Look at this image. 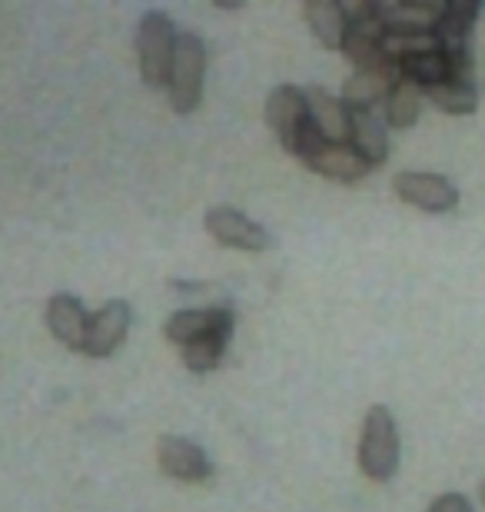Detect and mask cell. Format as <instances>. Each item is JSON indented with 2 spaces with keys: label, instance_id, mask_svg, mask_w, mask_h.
<instances>
[{
  "label": "cell",
  "instance_id": "15",
  "mask_svg": "<svg viewBox=\"0 0 485 512\" xmlns=\"http://www.w3.org/2000/svg\"><path fill=\"white\" fill-rule=\"evenodd\" d=\"M306 24L313 30V37L329 50H339L346 40L349 20H346V7L336 4V0H309L306 4Z\"/></svg>",
  "mask_w": 485,
  "mask_h": 512
},
{
  "label": "cell",
  "instance_id": "10",
  "mask_svg": "<svg viewBox=\"0 0 485 512\" xmlns=\"http://www.w3.org/2000/svg\"><path fill=\"white\" fill-rule=\"evenodd\" d=\"M303 163L319 177H329V180H343V183H353V180H363L369 170V163L359 157L353 150V143H329V140H319L313 150L306 153Z\"/></svg>",
  "mask_w": 485,
  "mask_h": 512
},
{
  "label": "cell",
  "instance_id": "2",
  "mask_svg": "<svg viewBox=\"0 0 485 512\" xmlns=\"http://www.w3.org/2000/svg\"><path fill=\"white\" fill-rule=\"evenodd\" d=\"M359 469L373 479L386 483L399 469V429L386 406H373L363 419V436H359Z\"/></svg>",
  "mask_w": 485,
  "mask_h": 512
},
{
  "label": "cell",
  "instance_id": "22",
  "mask_svg": "<svg viewBox=\"0 0 485 512\" xmlns=\"http://www.w3.org/2000/svg\"><path fill=\"white\" fill-rule=\"evenodd\" d=\"M439 34L436 30H416V34H392L386 30V40H383V54L389 64H399L406 57H419V54H432L439 50Z\"/></svg>",
  "mask_w": 485,
  "mask_h": 512
},
{
  "label": "cell",
  "instance_id": "14",
  "mask_svg": "<svg viewBox=\"0 0 485 512\" xmlns=\"http://www.w3.org/2000/svg\"><path fill=\"white\" fill-rule=\"evenodd\" d=\"M442 7L446 4L436 0H386L379 4V17L392 34H416V30H436Z\"/></svg>",
  "mask_w": 485,
  "mask_h": 512
},
{
  "label": "cell",
  "instance_id": "7",
  "mask_svg": "<svg viewBox=\"0 0 485 512\" xmlns=\"http://www.w3.org/2000/svg\"><path fill=\"white\" fill-rule=\"evenodd\" d=\"M130 320H133V310L127 300H107L90 316L84 353L94 356V360L117 353V346L127 340V333H130Z\"/></svg>",
  "mask_w": 485,
  "mask_h": 512
},
{
  "label": "cell",
  "instance_id": "16",
  "mask_svg": "<svg viewBox=\"0 0 485 512\" xmlns=\"http://www.w3.org/2000/svg\"><path fill=\"white\" fill-rule=\"evenodd\" d=\"M349 143H353V150L369 163V167H379V163H386V157H389V133L376 114H353Z\"/></svg>",
  "mask_w": 485,
  "mask_h": 512
},
{
  "label": "cell",
  "instance_id": "11",
  "mask_svg": "<svg viewBox=\"0 0 485 512\" xmlns=\"http://www.w3.org/2000/svg\"><path fill=\"white\" fill-rule=\"evenodd\" d=\"M236 326V316L233 310L226 306H206V310H180L173 313L167 320V340L177 343V346H187L200 336H210V333H233Z\"/></svg>",
  "mask_w": 485,
  "mask_h": 512
},
{
  "label": "cell",
  "instance_id": "1",
  "mask_svg": "<svg viewBox=\"0 0 485 512\" xmlns=\"http://www.w3.org/2000/svg\"><path fill=\"white\" fill-rule=\"evenodd\" d=\"M266 124L276 133V140L283 143V150H290L299 160L323 140L313 124V117H309L306 90H299V87L273 90L270 100H266Z\"/></svg>",
  "mask_w": 485,
  "mask_h": 512
},
{
  "label": "cell",
  "instance_id": "18",
  "mask_svg": "<svg viewBox=\"0 0 485 512\" xmlns=\"http://www.w3.org/2000/svg\"><path fill=\"white\" fill-rule=\"evenodd\" d=\"M399 77L402 80H412L422 94H426L429 87H439L446 84V80H452V67H449V57L439 50H432V54H419V57H406L396 64Z\"/></svg>",
  "mask_w": 485,
  "mask_h": 512
},
{
  "label": "cell",
  "instance_id": "13",
  "mask_svg": "<svg viewBox=\"0 0 485 512\" xmlns=\"http://www.w3.org/2000/svg\"><path fill=\"white\" fill-rule=\"evenodd\" d=\"M87 326H90V313L84 310V303H80L77 296L57 293L54 300L47 303V330L54 333L67 350H84Z\"/></svg>",
  "mask_w": 485,
  "mask_h": 512
},
{
  "label": "cell",
  "instance_id": "19",
  "mask_svg": "<svg viewBox=\"0 0 485 512\" xmlns=\"http://www.w3.org/2000/svg\"><path fill=\"white\" fill-rule=\"evenodd\" d=\"M422 90L412 84V80H396L392 84V90H389V97H386V127H392V130H409L412 124L419 120V114H422Z\"/></svg>",
  "mask_w": 485,
  "mask_h": 512
},
{
  "label": "cell",
  "instance_id": "20",
  "mask_svg": "<svg viewBox=\"0 0 485 512\" xmlns=\"http://www.w3.org/2000/svg\"><path fill=\"white\" fill-rule=\"evenodd\" d=\"M426 100L436 104L442 114L466 117V114H476L479 90H476V84H469V80H446V84H439V87H429Z\"/></svg>",
  "mask_w": 485,
  "mask_h": 512
},
{
  "label": "cell",
  "instance_id": "8",
  "mask_svg": "<svg viewBox=\"0 0 485 512\" xmlns=\"http://www.w3.org/2000/svg\"><path fill=\"white\" fill-rule=\"evenodd\" d=\"M157 463L170 479L180 483H210L213 466L196 443L183 436H163L157 443Z\"/></svg>",
  "mask_w": 485,
  "mask_h": 512
},
{
  "label": "cell",
  "instance_id": "21",
  "mask_svg": "<svg viewBox=\"0 0 485 512\" xmlns=\"http://www.w3.org/2000/svg\"><path fill=\"white\" fill-rule=\"evenodd\" d=\"M233 333H210V336H200L187 346H180V356H183V366L190 373H210L220 366L223 353H226V343H230Z\"/></svg>",
  "mask_w": 485,
  "mask_h": 512
},
{
  "label": "cell",
  "instance_id": "3",
  "mask_svg": "<svg viewBox=\"0 0 485 512\" xmlns=\"http://www.w3.org/2000/svg\"><path fill=\"white\" fill-rule=\"evenodd\" d=\"M177 27L170 14L163 10H147L137 30V54H140V74L147 87H167L173 50H177Z\"/></svg>",
  "mask_w": 485,
  "mask_h": 512
},
{
  "label": "cell",
  "instance_id": "24",
  "mask_svg": "<svg viewBox=\"0 0 485 512\" xmlns=\"http://www.w3.org/2000/svg\"><path fill=\"white\" fill-rule=\"evenodd\" d=\"M479 499H482V506H485V483H482V489H479Z\"/></svg>",
  "mask_w": 485,
  "mask_h": 512
},
{
  "label": "cell",
  "instance_id": "6",
  "mask_svg": "<svg viewBox=\"0 0 485 512\" xmlns=\"http://www.w3.org/2000/svg\"><path fill=\"white\" fill-rule=\"evenodd\" d=\"M392 187H396L399 200H406L409 207H419L426 213H449L459 207V190L452 187V180L439 177V173L406 170V173H396Z\"/></svg>",
  "mask_w": 485,
  "mask_h": 512
},
{
  "label": "cell",
  "instance_id": "4",
  "mask_svg": "<svg viewBox=\"0 0 485 512\" xmlns=\"http://www.w3.org/2000/svg\"><path fill=\"white\" fill-rule=\"evenodd\" d=\"M206 77V44L196 34H180L170 67V104L177 114H193L203 97Z\"/></svg>",
  "mask_w": 485,
  "mask_h": 512
},
{
  "label": "cell",
  "instance_id": "23",
  "mask_svg": "<svg viewBox=\"0 0 485 512\" xmlns=\"http://www.w3.org/2000/svg\"><path fill=\"white\" fill-rule=\"evenodd\" d=\"M429 512H472V503L462 493H446L429 506Z\"/></svg>",
  "mask_w": 485,
  "mask_h": 512
},
{
  "label": "cell",
  "instance_id": "17",
  "mask_svg": "<svg viewBox=\"0 0 485 512\" xmlns=\"http://www.w3.org/2000/svg\"><path fill=\"white\" fill-rule=\"evenodd\" d=\"M479 14H482L479 0H449V4L442 7V17L436 24L439 44H469Z\"/></svg>",
  "mask_w": 485,
  "mask_h": 512
},
{
  "label": "cell",
  "instance_id": "9",
  "mask_svg": "<svg viewBox=\"0 0 485 512\" xmlns=\"http://www.w3.org/2000/svg\"><path fill=\"white\" fill-rule=\"evenodd\" d=\"M396 80H399V70H396V64H389V60L379 67L356 70L343 87V104L353 110V114H373L376 104H386V97Z\"/></svg>",
  "mask_w": 485,
  "mask_h": 512
},
{
  "label": "cell",
  "instance_id": "5",
  "mask_svg": "<svg viewBox=\"0 0 485 512\" xmlns=\"http://www.w3.org/2000/svg\"><path fill=\"white\" fill-rule=\"evenodd\" d=\"M203 227L220 247L243 250V253H263V250H270V243H273L270 233H266L260 223H253L246 213L233 207H213L206 213Z\"/></svg>",
  "mask_w": 485,
  "mask_h": 512
},
{
  "label": "cell",
  "instance_id": "12",
  "mask_svg": "<svg viewBox=\"0 0 485 512\" xmlns=\"http://www.w3.org/2000/svg\"><path fill=\"white\" fill-rule=\"evenodd\" d=\"M306 104H309V117H313L319 137L329 143H349V133H353V110L343 104V97H333L323 87H309Z\"/></svg>",
  "mask_w": 485,
  "mask_h": 512
}]
</instances>
